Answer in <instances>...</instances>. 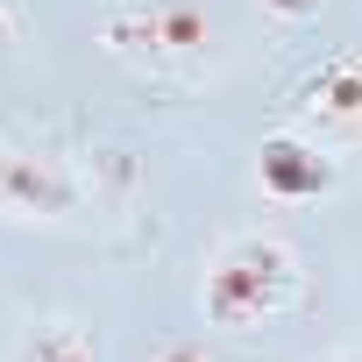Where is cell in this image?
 Segmentation results:
<instances>
[{
	"label": "cell",
	"instance_id": "obj_1",
	"mask_svg": "<svg viewBox=\"0 0 362 362\" xmlns=\"http://www.w3.org/2000/svg\"><path fill=\"white\" fill-rule=\"evenodd\" d=\"M291 298H298V249L277 242V235H235L206 263V284H199L206 320L228 327V334H249V327L277 320Z\"/></svg>",
	"mask_w": 362,
	"mask_h": 362
},
{
	"label": "cell",
	"instance_id": "obj_2",
	"mask_svg": "<svg viewBox=\"0 0 362 362\" xmlns=\"http://www.w3.org/2000/svg\"><path fill=\"white\" fill-rule=\"evenodd\" d=\"M100 43H107V57H121V64H135L149 78H170L185 64H206L214 22L192 0H128V8H114L100 22Z\"/></svg>",
	"mask_w": 362,
	"mask_h": 362
},
{
	"label": "cell",
	"instance_id": "obj_3",
	"mask_svg": "<svg viewBox=\"0 0 362 362\" xmlns=\"http://www.w3.org/2000/svg\"><path fill=\"white\" fill-rule=\"evenodd\" d=\"M100 214L86 177L71 156H50V149H15L0 142V221H86Z\"/></svg>",
	"mask_w": 362,
	"mask_h": 362
},
{
	"label": "cell",
	"instance_id": "obj_4",
	"mask_svg": "<svg viewBox=\"0 0 362 362\" xmlns=\"http://www.w3.org/2000/svg\"><path fill=\"white\" fill-rule=\"evenodd\" d=\"M256 177H263V192L277 206H305L320 192H334V156L305 135H263L256 149Z\"/></svg>",
	"mask_w": 362,
	"mask_h": 362
},
{
	"label": "cell",
	"instance_id": "obj_5",
	"mask_svg": "<svg viewBox=\"0 0 362 362\" xmlns=\"http://www.w3.org/2000/svg\"><path fill=\"white\" fill-rule=\"evenodd\" d=\"M298 114H305L313 128H341V135H355V128H362V57H355V50L327 57V64L298 86Z\"/></svg>",
	"mask_w": 362,
	"mask_h": 362
},
{
	"label": "cell",
	"instance_id": "obj_6",
	"mask_svg": "<svg viewBox=\"0 0 362 362\" xmlns=\"http://www.w3.org/2000/svg\"><path fill=\"white\" fill-rule=\"evenodd\" d=\"M71 163H78V177H86L93 206H128V199H135V156H128L121 142H86Z\"/></svg>",
	"mask_w": 362,
	"mask_h": 362
},
{
	"label": "cell",
	"instance_id": "obj_7",
	"mask_svg": "<svg viewBox=\"0 0 362 362\" xmlns=\"http://www.w3.org/2000/svg\"><path fill=\"white\" fill-rule=\"evenodd\" d=\"M29 362H100V341H93V327H78V320H50V327H36Z\"/></svg>",
	"mask_w": 362,
	"mask_h": 362
},
{
	"label": "cell",
	"instance_id": "obj_8",
	"mask_svg": "<svg viewBox=\"0 0 362 362\" xmlns=\"http://www.w3.org/2000/svg\"><path fill=\"white\" fill-rule=\"evenodd\" d=\"M256 8L270 15V22H284V29H298V22H313L327 0H256Z\"/></svg>",
	"mask_w": 362,
	"mask_h": 362
},
{
	"label": "cell",
	"instance_id": "obj_9",
	"mask_svg": "<svg viewBox=\"0 0 362 362\" xmlns=\"http://www.w3.org/2000/svg\"><path fill=\"white\" fill-rule=\"evenodd\" d=\"M149 362H214V355H206V348H192V341H170V348H156Z\"/></svg>",
	"mask_w": 362,
	"mask_h": 362
},
{
	"label": "cell",
	"instance_id": "obj_10",
	"mask_svg": "<svg viewBox=\"0 0 362 362\" xmlns=\"http://www.w3.org/2000/svg\"><path fill=\"white\" fill-rule=\"evenodd\" d=\"M15 36H22V15H15V0H0V50H8Z\"/></svg>",
	"mask_w": 362,
	"mask_h": 362
}]
</instances>
